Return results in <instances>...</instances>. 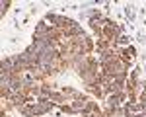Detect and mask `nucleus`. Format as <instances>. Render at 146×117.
Returning a JSON list of instances; mask_svg holds the SVG:
<instances>
[{
    "label": "nucleus",
    "mask_w": 146,
    "mask_h": 117,
    "mask_svg": "<svg viewBox=\"0 0 146 117\" xmlns=\"http://www.w3.org/2000/svg\"><path fill=\"white\" fill-rule=\"evenodd\" d=\"M86 100H82V98H78V100H76V102H74V105H72V109H74V111H84V109H86Z\"/></svg>",
    "instance_id": "nucleus-1"
},
{
    "label": "nucleus",
    "mask_w": 146,
    "mask_h": 117,
    "mask_svg": "<svg viewBox=\"0 0 146 117\" xmlns=\"http://www.w3.org/2000/svg\"><path fill=\"white\" fill-rule=\"evenodd\" d=\"M90 64H92L90 72H96V60H90ZM82 76H84V80L88 82V84H94V76H90V74H88V72H84V74H82Z\"/></svg>",
    "instance_id": "nucleus-2"
},
{
    "label": "nucleus",
    "mask_w": 146,
    "mask_h": 117,
    "mask_svg": "<svg viewBox=\"0 0 146 117\" xmlns=\"http://www.w3.org/2000/svg\"><path fill=\"white\" fill-rule=\"evenodd\" d=\"M82 31H84V29H82L80 25H76V23H74V25H70V27L66 29V35H80Z\"/></svg>",
    "instance_id": "nucleus-3"
},
{
    "label": "nucleus",
    "mask_w": 146,
    "mask_h": 117,
    "mask_svg": "<svg viewBox=\"0 0 146 117\" xmlns=\"http://www.w3.org/2000/svg\"><path fill=\"white\" fill-rule=\"evenodd\" d=\"M133 55H135V47H129V49L125 51V57H127V58H131Z\"/></svg>",
    "instance_id": "nucleus-4"
},
{
    "label": "nucleus",
    "mask_w": 146,
    "mask_h": 117,
    "mask_svg": "<svg viewBox=\"0 0 146 117\" xmlns=\"http://www.w3.org/2000/svg\"><path fill=\"white\" fill-rule=\"evenodd\" d=\"M119 43H121V45H127V43H129V39H127L125 35H121V37H119Z\"/></svg>",
    "instance_id": "nucleus-5"
}]
</instances>
